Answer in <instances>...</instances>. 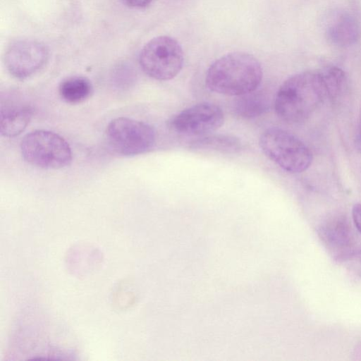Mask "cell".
<instances>
[{"label": "cell", "mask_w": 361, "mask_h": 361, "mask_svg": "<svg viewBox=\"0 0 361 361\" xmlns=\"http://www.w3.org/2000/svg\"><path fill=\"white\" fill-rule=\"evenodd\" d=\"M327 97L321 73L305 71L287 78L274 99L276 115L288 123L307 119Z\"/></svg>", "instance_id": "obj_1"}, {"label": "cell", "mask_w": 361, "mask_h": 361, "mask_svg": "<svg viewBox=\"0 0 361 361\" xmlns=\"http://www.w3.org/2000/svg\"><path fill=\"white\" fill-rule=\"evenodd\" d=\"M261 63L245 52H231L216 59L205 77L207 88L227 96H241L255 91L261 84Z\"/></svg>", "instance_id": "obj_2"}, {"label": "cell", "mask_w": 361, "mask_h": 361, "mask_svg": "<svg viewBox=\"0 0 361 361\" xmlns=\"http://www.w3.org/2000/svg\"><path fill=\"white\" fill-rule=\"evenodd\" d=\"M264 154L284 171L297 173L305 171L312 161L307 146L292 133L277 127L266 129L259 137Z\"/></svg>", "instance_id": "obj_3"}, {"label": "cell", "mask_w": 361, "mask_h": 361, "mask_svg": "<svg viewBox=\"0 0 361 361\" xmlns=\"http://www.w3.org/2000/svg\"><path fill=\"white\" fill-rule=\"evenodd\" d=\"M23 158L30 164L44 169H60L72 161L68 142L59 134L35 130L26 134L20 142Z\"/></svg>", "instance_id": "obj_4"}, {"label": "cell", "mask_w": 361, "mask_h": 361, "mask_svg": "<svg viewBox=\"0 0 361 361\" xmlns=\"http://www.w3.org/2000/svg\"><path fill=\"white\" fill-rule=\"evenodd\" d=\"M156 137L155 130L149 124L128 117L111 120L105 130L108 146L125 157L149 152L154 147Z\"/></svg>", "instance_id": "obj_5"}, {"label": "cell", "mask_w": 361, "mask_h": 361, "mask_svg": "<svg viewBox=\"0 0 361 361\" xmlns=\"http://www.w3.org/2000/svg\"><path fill=\"white\" fill-rule=\"evenodd\" d=\"M180 44L169 36H158L142 47L139 58L140 67L149 77L161 81L175 78L183 65Z\"/></svg>", "instance_id": "obj_6"}, {"label": "cell", "mask_w": 361, "mask_h": 361, "mask_svg": "<svg viewBox=\"0 0 361 361\" xmlns=\"http://www.w3.org/2000/svg\"><path fill=\"white\" fill-rule=\"evenodd\" d=\"M224 121V112L219 106L201 102L175 115L169 121V126L180 135L202 137L216 131Z\"/></svg>", "instance_id": "obj_7"}, {"label": "cell", "mask_w": 361, "mask_h": 361, "mask_svg": "<svg viewBox=\"0 0 361 361\" xmlns=\"http://www.w3.org/2000/svg\"><path fill=\"white\" fill-rule=\"evenodd\" d=\"M48 58L49 49L44 44L32 39H22L7 47L4 64L13 77L24 80L39 71Z\"/></svg>", "instance_id": "obj_8"}, {"label": "cell", "mask_w": 361, "mask_h": 361, "mask_svg": "<svg viewBox=\"0 0 361 361\" xmlns=\"http://www.w3.org/2000/svg\"><path fill=\"white\" fill-rule=\"evenodd\" d=\"M34 110L25 101L6 100L0 110V132L6 137H13L23 133L29 124Z\"/></svg>", "instance_id": "obj_9"}, {"label": "cell", "mask_w": 361, "mask_h": 361, "mask_svg": "<svg viewBox=\"0 0 361 361\" xmlns=\"http://www.w3.org/2000/svg\"><path fill=\"white\" fill-rule=\"evenodd\" d=\"M360 35V26L357 20L346 11L336 13L326 28L327 40L339 47L354 44L359 40Z\"/></svg>", "instance_id": "obj_10"}, {"label": "cell", "mask_w": 361, "mask_h": 361, "mask_svg": "<svg viewBox=\"0 0 361 361\" xmlns=\"http://www.w3.org/2000/svg\"><path fill=\"white\" fill-rule=\"evenodd\" d=\"M190 149L198 151H212L224 154H235L243 148L240 140L231 135H207L191 142Z\"/></svg>", "instance_id": "obj_11"}, {"label": "cell", "mask_w": 361, "mask_h": 361, "mask_svg": "<svg viewBox=\"0 0 361 361\" xmlns=\"http://www.w3.org/2000/svg\"><path fill=\"white\" fill-rule=\"evenodd\" d=\"M58 91L63 101L70 104H78L91 97L93 87L88 78L75 75L63 79L59 85Z\"/></svg>", "instance_id": "obj_12"}, {"label": "cell", "mask_w": 361, "mask_h": 361, "mask_svg": "<svg viewBox=\"0 0 361 361\" xmlns=\"http://www.w3.org/2000/svg\"><path fill=\"white\" fill-rule=\"evenodd\" d=\"M255 91L238 97L233 105L234 113L238 116L250 119L260 116L268 111L269 97L262 92Z\"/></svg>", "instance_id": "obj_13"}, {"label": "cell", "mask_w": 361, "mask_h": 361, "mask_svg": "<svg viewBox=\"0 0 361 361\" xmlns=\"http://www.w3.org/2000/svg\"><path fill=\"white\" fill-rule=\"evenodd\" d=\"M325 84L327 97L336 99L345 90L347 78L341 68L335 66L329 67L321 73Z\"/></svg>", "instance_id": "obj_14"}, {"label": "cell", "mask_w": 361, "mask_h": 361, "mask_svg": "<svg viewBox=\"0 0 361 361\" xmlns=\"http://www.w3.org/2000/svg\"><path fill=\"white\" fill-rule=\"evenodd\" d=\"M352 216L354 224L361 233V204H355L352 209Z\"/></svg>", "instance_id": "obj_15"}, {"label": "cell", "mask_w": 361, "mask_h": 361, "mask_svg": "<svg viewBox=\"0 0 361 361\" xmlns=\"http://www.w3.org/2000/svg\"><path fill=\"white\" fill-rule=\"evenodd\" d=\"M126 4L132 8H142L148 6L153 0H124Z\"/></svg>", "instance_id": "obj_16"}, {"label": "cell", "mask_w": 361, "mask_h": 361, "mask_svg": "<svg viewBox=\"0 0 361 361\" xmlns=\"http://www.w3.org/2000/svg\"><path fill=\"white\" fill-rule=\"evenodd\" d=\"M356 146L357 149L361 152V121L360 123L358 132L356 137Z\"/></svg>", "instance_id": "obj_17"}]
</instances>
